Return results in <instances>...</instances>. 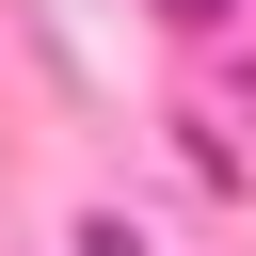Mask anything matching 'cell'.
<instances>
[{
  "mask_svg": "<svg viewBox=\"0 0 256 256\" xmlns=\"http://www.w3.org/2000/svg\"><path fill=\"white\" fill-rule=\"evenodd\" d=\"M176 16H224V0H176Z\"/></svg>",
  "mask_w": 256,
  "mask_h": 256,
  "instance_id": "obj_1",
  "label": "cell"
}]
</instances>
